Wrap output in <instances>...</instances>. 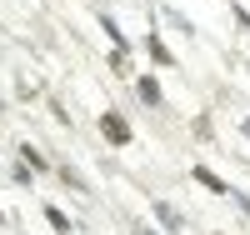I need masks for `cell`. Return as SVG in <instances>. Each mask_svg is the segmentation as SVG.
<instances>
[{
	"instance_id": "3957f363",
	"label": "cell",
	"mask_w": 250,
	"mask_h": 235,
	"mask_svg": "<svg viewBox=\"0 0 250 235\" xmlns=\"http://www.w3.org/2000/svg\"><path fill=\"white\" fill-rule=\"evenodd\" d=\"M155 215H160V225H170V230H180V210H175V205H165V200H155Z\"/></svg>"
},
{
	"instance_id": "7a4b0ae2",
	"label": "cell",
	"mask_w": 250,
	"mask_h": 235,
	"mask_svg": "<svg viewBox=\"0 0 250 235\" xmlns=\"http://www.w3.org/2000/svg\"><path fill=\"white\" fill-rule=\"evenodd\" d=\"M195 180H200L205 190H215V195H230V185H225V180L215 175V170H205V165H195Z\"/></svg>"
},
{
	"instance_id": "52a82bcc",
	"label": "cell",
	"mask_w": 250,
	"mask_h": 235,
	"mask_svg": "<svg viewBox=\"0 0 250 235\" xmlns=\"http://www.w3.org/2000/svg\"><path fill=\"white\" fill-rule=\"evenodd\" d=\"M240 130H245V135H250V120H240Z\"/></svg>"
},
{
	"instance_id": "8992f818",
	"label": "cell",
	"mask_w": 250,
	"mask_h": 235,
	"mask_svg": "<svg viewBox=\"0 0 250 235\" xmlns=\"http://www.w3.org/2000/svg\"><path fill=\"white\" fill-rule=\"evenodd\" d=\"M45 220H50V225H55L60 235H65V230H70V220H65V215H60V210H45Z\"/></svg>"
},
{
	"instance_id": "277c9868",
	"label": "cell",
	"mask_w": 250,
	"mask_h": 235,
	"mask_svg": "<svg viewBox=\"0 0 250 235\" xmlns=\"http://www.w3.org/2000/svg\"><path fill=\"white\" fill-rule=\"evenodd\" d=\"M135 90H140V100H145V105H160V85H155L150 75H145V80L135 85Z\"/></svg>"
},
{
	"instance_id": "5b68a950",
	"label": "cell",
	"mask_w": 250,
	"mask_h": 235,
	"mask_svg": "<svg viewBox=\"0 0 250 235\" xmlns=\"http://www.w3.org/2000/svg\"><path fill=\"white\" fill-rule=\"evenodd\" d=\"M20 160H25L30 170H45V160H40V150H30V145H25V150H20Z\"/></svg>"
},
{
	"instance_id": "6da1fadb",
	"label": "cell",
	"mask_w": 250,
	"mask_h": 235,
	"mask_svg": "<svg viewBox=\"0 0 250 235\" xmlns=\"http://www.w3.org/2000/svg\"><path fill=\"white\" fill-rule=\"evenodd\" d=\"M100 130H105V140L110 145H125V140H130V125H125V115H100Z\"/></svg>"
}]
</instances>
